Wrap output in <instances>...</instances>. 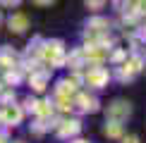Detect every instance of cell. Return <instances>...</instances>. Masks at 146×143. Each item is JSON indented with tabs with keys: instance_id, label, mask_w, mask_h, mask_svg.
I'll return each mask as SVG.
<instances>
[{
	"instance_id": "1",
	"label": "cell",
	"mask_w": 146,
	"mask_h": 143,
	"mask_svg": "<svg viewBox=\"0 0 146 143\" xmlns=\"http://www.w3.org/2000/svg\"><path fill=\"white\" fill-rule=\"evenodd\" d=\"M19 117H22V112L17 110V107H5V119H7V122H12V124H17L19 122Z\"/></svg>"
},
{
	"instance_id": "2",
	"label": "cell",
	"mask_w": 146,
	"mask_h": 143,
	"mask_svg": "<svg viewBox=\"0 0 146 143\" xmlns=\"http://www.w3.org/2000/svg\"><path fill=\"white\" fill-rule=\"evenodd\" d=\"M10 26L15 29V31H24V29H27V19H24L22 14H15V17L10 19Z\"/></svg>"
}]
</instances>
